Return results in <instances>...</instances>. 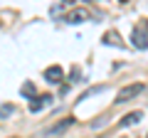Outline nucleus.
I'll use <instances>...</instances> for the list:
<instances>
[{"label": "nucleus", "instance_id": "1", "mask_svg": "<svg viewBox=\"0 0 148 138\" xmlns=\"http://www.w3.org/2000/svg\"><path fill=\"white\" fill-rule=\"evenodd\" d=\"M143 91H146V86H143V84H131V86H126V89H121V91H119V96H116V104L131 101V99H136L138 94H143Z\"/></svg>", "mask_w": 148, "mask_h": 138}, {"label": "nucleus", "instance_id": "2", "mask_svg": "<svg viewBox=\"0 0 148 138\" xmlns=\"http://www.w3.org/2000/svg\"><path fill=\"white\" fill-rule=\"evenodd\" d=\"M131 42H133V47H138V49H148V35L136 27V30L131 32Z\"/></svg>", "mask_w": 148, "mask_h": 138}, {"label": "nucleus", "instance_id": "3", "mask_svg": "<svg viewBox=\"0 0 148 138\" xmlns=\"http://www.w3.org/2000/svg\"><path fill=\"white\" fill-rule=\"evenodd\" d=\"M62 77H64V69L57 67V64H54V67H49L47 72H45V79H47L49 84H59V81H62Z\"/></svg>", "mask_w": 148, "mask_h": 138}, {"label": "nucleus", "instance_id": "4", "mask_svg": "<svg viewBox=\"0 0 148 138\" xmlns=\"http://www.w3.org/2000/svg\"><path fill=\"white\" fill-rule=\"evenodd\" d=\"M86 17H89V12H86V10H72V12L64 15V20H67L69 25H79V22H84Z\"/></svg>", "mask_w": 148, "mask_h": 138}, {"label": "nucleus", "instance_id": "5", "mask_svg": "<svg viewBox=\"0 0 148 138\" xmlns=\"http://www.w3.org/2000/svg\"><path fill=\"white\" fill-rule=\"evenodd\" d=\"M49 101H52V96H49V94H47V96H37V99H32V101H30V111H32V113L40 111L42 106H47Z\"/></svg>", "mask_w": 148, "mask_h": 138}, {"label": "nucleus", "instance_id": "6", "mask_svg": "<svg viewBox=\"0 0 148 138\" xmlns=\"http://www.w3.org/2000/svg\"><path fill=\"white\" fill-rule=\"evenodd\" d=\"M101 42H104V44H114V47H123V42L119 40L116 32H106L104 37H101Z\"/></svg>", "mask_w": 148, "mask_h": 138}, {"label": "nucleus", "instance_id": "7", "mask_svg": "<svg viewBox=\"0 0 148 138\" xmlns=\"http://www.w3.org/2000/svg\"><path fill=\"white\" fill-rule=\"evenodd\" d=\"M141 118H143V113H141V111H133V113H128V116L121 121V126H123V128H126V126H133V123H138Z\"/></svg>", "mask_w": 148, "mask_h": 138}, {"label": "nucleus", "instance_id": "8", "mask_svg": "<svg viewBox=\"0 0 148 138\" xmlns=\"http://www.w3.org/2000/svg\"><path fill=\"white\" fill-rule=\"evenodd\" d=\"M69 126H72V118H67V121H62V123H57V126H52V128L47 131V136H57V133H62L64 128H69Z\"/></svg>", "mask_w": 148, "mask_h": 138}, {"label": "nucleus", "instance_id": "9", "mask_svg": "<svg viewBox=\"0 0 148 138\" xmlns=\"http://www.w3.org/2000/svg\"><path fill=\"white\" fill-rule=\"evenodd\" d=\"M15 113V106L12 104H0V118H8Z\"/></svg>", "mask_w": 148, "mask_h": 138}, {"label": "nucleus", "instance_id": "10", "mask_svg": "<svg viewBox=\"0 0 148 138\" xmlns=\"http://www.w3.org/2000/svg\"><path fill=\"white\" fill-rule=\"evenodd\" d=\"M20 91H22V96H27V99H32V94H35V84H32V81H25Z\"/></svg>", "mask_w": 148, "mask_h": 138}, {"label": "nucleus", "instance_id": "11", "mask_svg": "<svg viewBox=\"0 0 148 138\" xmlns=\"http://www.w3.org/2000/svg\"><path fill=\"white\" fill-rule=\"evenodd\" d=\"M104 89H106V86H91L89 91H84V96H82L79 101H84V99H89V96H94V94H99V91H104Z\"/></svg>", "mask_w": 148, "mask_h": 138}, {"label": "nucleus", "instance_id": "12", "mask_svg": "<svg viewBox=\"0 0 148 138\" xmlns=\"http://www.w3.org/2000/svg\"><path fill=\"white\" fill-rule=\"evenodd\" d=\"M64 3H74V0H64Z\"/></svg>", "mask_w": 148, "mask_h": 138}, {"label": "nucleus", "instance_id": "13", "mask_svg": "<svg viewBox=\"0 0 148 138\" xmlns=\"http://www.w3.org/2000/svg\"><path fill=\"white\" fill-rule=\"evenodd\" d=\"M91 3H94V0H91Z\"/></svg>", "mask_w": 148, "mask_h": 138}, {"label": "nucleus", "instance_id": "14", "mask_svg": "<svg viewBox=\"0 0 148 138\" xmlns=\"http://www.w3.org/2000/svg\"><path fill=\"white\" fill-rule=\"evenodd\" d=\"M146 138H148V136H146Z\"/></svg>", "mask_w": 148, "mask_h": 138}]
</instances>
